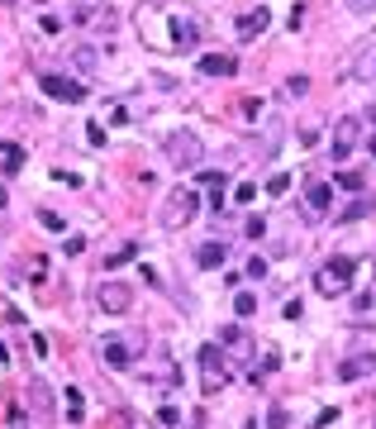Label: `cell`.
I'll list each match as a JSON object with an SVG mask.
<instances>
[{
  "label": "cell",
  "instance_id": "obj_4",
  "mask_svg": "<svg viewBox=\"0 0 376 429\" xmlns=\"http://www.w3.org/2000/svg\"><path fill=\"white\" fill-rule=\"evenodd\" d=\"M96 305H100L105 315H129L134 291H129L124 282H100V286H96Z\"/></svg>",
  "mask_w": 376,
  "mask_h": 429
},
{
  "label": "cell",
  "instance_id": "obj_16",
  "mask_svg": "<svg viewBox=\"0 0 376 429\" xmlns=\"http://www.w3.org/2000/svg\"><path fill=\"white\" fill-rule=\"evenodd\" d=\"M224 258H229L224 243H200V248H195V263H200V268H224Z\"/></svg>",
  "mask_w": 376,
  "mask_h": 429
},
{
  "label": "cell",
  "instance_id": "obj_36",
  "mask_svg": "<svg viewBox=\"0 0 376 429\" xmlns=\"http://www.w3.org/2000/svg\"><path fill=\"white\" fill-rule=\"evenodd\" d=\"M343 5H348V10H367L372 0H343Z\"/></svg>",
  "mask_w": 376,
  "mask_h": 429
},
{
  "label": "cell",
  "instance_id": "obj_22",
  "mask_svg": "<svg viewBox=\"0 0 376 429\" xmlns=\"http://www.w3.org/2000/svg\"><path fill=\"white\" fill-rule=\"evenodd\" d=\"M267 429H291V415H286V405H271V415H267Z\"/></svg>",
  "mask_w": 376,
  "mask_h": 429
},
{
  "label": "cell",
  "instance_id": "obj_25",
  "mask_svg": "<svg viewBox=\"0 0 376 429\" xmlns=\"http://www.w3.org/2000/svg\"><path fill=\"white\" fill-rule=\"evenodd\" d=\"M281 91H286V96H305V91H310V77H291Z\"/></svg>",
  "mask_w": 376,
  "mask_h": 429
},
{
  "label": "cell",
  "instance_id": "obj_31",
  "mask_svg": "<svg viewBox=\"0 0 376 429\" xmlns=\"http://www.w3.org/2000/svg\"><path fill=\"white\" fill-rule=\"evenodd\" d=\"M338 187H348V191H362V177H357V172H343V177H338Z\"/></svg>",
  "mask_w": 376,
  "mask_h": 429
},
{
  "label": "cell",
  "instance_id": "obj_1",
  "mask_svg": "<svg viewBox=\"0 0 376 429\" xmlns=\"http://www.w3.org/2000/svg\"><path fill=\"white\" fill-rule=\"evenodd\" d=\"M162 153H167V162H172V167H200V158H205V143H200V134H195V129H172V134L162 138Z\"/></svg>",
  "mask_w": 376,
  "mask_h": 429
},
{
  "label": "cell",
  "instance_id": "obj_32",
  "mask_svg": "<svg viewBox=\"0 0 376 429\" xmlns=\"http://www.w3.org/2000/svg\"><path fill=\"white\" fill-rule=\"evenodd\" d=\"M234 201H243V205H248V201H257V187H253V182H243V187H239V196H234Z\"/></svg>",
  "mask_w": 376,
  "mask_h": 429
},
{
  "label": "cell",
  "instance_id": "obj_29",
  "mask_svg": "<svg viewBox=\"0 0 376 429\" xmlns=\"http://www.w3.org/2000/svg\"><path fill=\"white\" fill-rule=\"evenodd\" d=\"M243 234H248V239H262V234H267V219H262V214H257V219H248V229H243Z\"/></svg>",
  "mask_w": 376,
  "mask_h": 429
},
{
  "label": "cell",
  "instance_id": "obj_10",
  "mask_svg": "<svg viewBox=\"0 0 376 429\" xmlns=\"http://www.w3.org/2000/svg\"><path fill=\"white\" fill-rule=\"evenodd\" d=\"M195 43H200V29H195V20H172V43H167V48L190 53Z\"/></svg>",
  "mask_w": 376,
  "mask_h": 429
},
{
  "label": "cell",
  "instance_id": "obj_18",
  "mask_svg": "<svg viewBox=\"0 0 376 429\" xmlns=\"http://www.w3.org/2000/svg\"><path fill=\"white\" fill-rule=\"evenodd\" d=\"M234 315H239V320H253V315H257V296L239 291V296H234Z\"/></svg>",
  "mask_w": 376,
  "mask_h": 429
},
{
  "label": "cell",
  "instance_id": "obj_8",
  "mask_svg": "<svg viewBox=\"0 0 376 429\" xmlns=\"http://www.w3.org/2000/svg\"><path fill=\"white\" fill-rule=\"evenodd\" d=\"M329 205H333V187H329V182H310V191H305V214L319 219V214H329Z\"/></svg>",
  "mask_w": 376,
  "mask_h": 429
},
{
  "label": "cell",
  "instance_id": "obj_14",
  "mask_svg": "<svg viewBox=\"0 0 376 429\" xmlns=\"http://www.w3.org/2000/svg\"><path fill=\"white\" fill-rule=\"evenodd\" d=\"M234 72H239V62H234V57H224V53L200 57V77H234Z\"/></svg>",
  "mask_w": 376,
  "mask_h": 429
},
{
  "label": "cell",
  "instance_id": "obj_24",
  "mask_svg": "<svg viewBox=\"0 0 376 429\" xmlns=\"http://www.w3.org/2000/svg\"><path fill=\"white\" fill-rule=\"evenodd\" d=\"M67 410H72V425H81V391L67 386Z\"/></svg>",
  "mask_w": 376,
  "mask_h": 429
},
{
  "label": "cell",
  "instance_id": "obj_15",
  "mask_svg": "<svg viewBox=\"0 0 376 429\" xmlns=\"http://www.w3.org/2000/svg\"><path fill=\"white\" fill-rule=\"evenodd\" d=\"M372 210H376L372 196H357V201H348V205L333 214V219H338V224H352V219H362V214H372Z\"/></svg>",
  "mask_w": 376,
  "mask_h": 429
},
{
  "label": "cell",
  "instance_id": "obj_35",
  "mask_svg": "<svg viewBox=\"0 0 376 429\" xmlns=\"http://www.w3.org/2000/svg\"><path fill=\"white\" fill-rule=\"evenodd\" d=\"M372 305H376V286H372V291H362V296H357V310H372Z\"/></svg>",
  "mask_w": 376,
  "mask_h": 429
},
{
  "label": "cell",
  "instance_id": "obj_19",
  "mask_svg": "<svg viewBox=\"0 0 376 429\" xmlns=\"http://www.w3.org/2000/svg\"><path fill=\"white\" fill-rule=\"evenodd\" d=\"M362 372H376V358H352V363H343V377H362Z\"/></svg>",
  "mask_w": 376,
  "mask_h": 429
},
{
  "label": "cell",
  "instance_id": "obj_5",
  "mask_svg": "<svg viewBox=\"0 0 376 429\" xmlns=\"http://www.w3.org/2000/svg\"><path fill=\"white\" fill-rule=\"evenodd\" d=\"M200 372H205V391H224V386H229V363H224V358H219V349L215 344H205V349H200Z\"/></svg>",
  "mask_w": 376,
  "mask_h": 429
},
{
  "label": "cell",
  "instance_id": "obj_21",
  "mask_svg": "<svg viewBox=\"0 0 376 429\" xmlns=\"http://www.w3.org/2000/svg\"><path fill=\"white\" fill-rule=\"evenodd\" d=\"M134 253H138V243H124V248H114V253L105 258V272H110V268H119V263H129Z\"/></svg>",
  "mask_w": 376,
  "mask_h": 429
},
{
  "label": "cell",
  "instance_id": "obj_11",
  "mask_svg": "<svg viewBox=\"0 0 376 429\" xmlns=\"http://www.w3.org/2000/svg\"><path fill=\"white\" fill-rule=\"evenodd\" d=\"M267 24H271V15L257 5V10H248V15H239V38L243 43H253L257 34H267Z\"/></svg>",
  "mask_w": 376,
  "mask_h": 429
},
{
  "label": "cell",
  "instance_id": "obj_6",
  "mask_svg": "<svg viewBox=\"0 0 376 429\" xmlns=\"http://www.w3.org/2000/svg\"><path fill=\"white\" fill-rule=\"evenodd\" d=\"M357 138H362V119H338V124H333V143H329L333 162L348 158L352 148H357Z\"/></svg>",
  "mask_w": 376,
  "mask_h": 429
},
{
  "label": "cell",
  "instance_id": "obj_27",
  "mask_svg": "<svg viewBox=\"0 0 376 429\" xmlns=\"http://www.w3.org/2000/svg\"><path fill=\"white\" fill-rule=\"evenodd\" d=\"M158 420H162V429H176V425H181V415H176L172 405H162V410H158Z\"/></svg>",
  "mask_w": 376,
  "mask_h": 429
},
{
  "label": "cell",
  "instance_id": "obj_7",
  "mask_svg": "<svg viewBox=\"0 0 376 429\" xmlns=\"http://www.w3.org/2000/svg\"><path fill=\"white\" fill-rule=\"evenodd\" d=\"M38 86H43V96H53V101H67V106L86 101V86H81V81H67V77H38Z\"/></svg>",
  "mask_w": 376,
  "mask_h": 429
},
{
  "label": "cell",
  "instance_id": "obj_28",
  "mask_svg": "<svg viewBox=\"0 0 376 429\" xmlns=\"http://www.w3.org/2000/svg\"><path fill=\"white\" fill-rule=\"evenodd\" d=\"M286 187H291V177H286V172H276V177L267 182V196H281Z\"/></svg>",
  "mask_w": 376,
  "mask_h": 429
},
{
  "label": "cell",
  "instance_id": "obj_38",
  "mask_svg": "<svg viewBox=\"0 0 376 429\" xmlns=\"http://www.w3.org/2000/svg\"><path fill=\"white\" fill-rule=\"evenodd\" d=\"M0 210H5V191H0Z\"/></svg>",
  "mask_w": 376,
  "mask_h": 429
},
{
  "label": "cell",
  "instance_id": "obj_20",
  "mask_svg": "<svg viewBox=\"0 0 376 429\" xmlns=\"http://www.w3.org/2000/svg\"><path fill=\"white\" fill-rule=\"evenodd\" d=\"M20 167H24V148H15V143H5V172L15 177Z\"/></svg>",
  "mask_w": 376,
  "mask_h": 429
},
{
  "label": "cell",
  "instance_id": "obj_30",
  "mask_svg": "<svg viewBox=\"0 0 376 429\" xmlns=\"http://www.w3.org/2000/svg\"><path fill=\"white\" fill-rule=\"evenodd\" d=\"M86 138H91V143H96V148H100V143H105V129H100V124H96V119H91V124H86Z\"/></svg>",
  "mask_w": 376,
  "mask_h": 429
},
{
  "label": "cell",
  "instance_id": "obj_34",
  "mask_svg": "<svg viewBox=\"0 0 376 429\" xmlns=\"http://www.w3.org/2000/svg\"><path fill=\"white\" fill-rule=\"evenodd\" d=\"M219 339H224V344H239V339H243L239 324H224V329H219Z\"/></svg>",
  "mask_w": 376,
  "mask_h": 429
},
{
  "label": "cell",
  "instance_id": "obj_3",
  "mask_svg": "<svg viewBox=\"0 0 376 429\" xmlns=\"http://www.w3.org/2000/svg\"><path fill=\"white\" fill-rule=\"evenodd\" d=\"M195 210H200V196H195V191L167 196V201H162V229H181V224H190Z\"/></svg>",
  "mask_w": 376,
  "mask_h": 429
},
{
  "label": "cell",
  "instance_id": "obj_17",
  "mask_svg": "<svg viewBox=\"0 0 376 429\" xmlns=\"http://www.w3.org/2000/svg\"><path fill=\"white\" fill-rule=\"evenodd\" d=\"M72 67H77V72H86V77H91V72L100 67V53H96L91 43H81V48H72Z\"/></svg>",
  "mask_w": 376,
  "mask_h": 429
},
{
  "label": "cell",
  "instance_id": "obj_13",
  "mask_svg": "<svg viewBox=\"0 0 376 429\" xmlns=\"http://www.w3.org/2000/svg\"><path fill=\"white\" fill-rule=\"evenodd\" d=\"M100 358H105L110 368H134V349H129L124 339H105V344H100Z\"/></svg>",
  "mask_w": 376,
  "mask_h": 429
},
{
  "label": "cell",
  "instance_id": "obj_12",
  "mask_svg": "<svg viewBox=\"0 0 376 429\" xmlns=\"http://www.w3.org/2000/svg\"><path fill=\"white\" fill-rule=\"evenodd\" d=\"M348 77H352V81H376V43H367V48H362V53L352 57Z\"/></svg>",
  "mask_w": 376,
  "mask_h": 429
},
{
  "label": "cell",
  "instance_id": "obj_37",
  "mask_svg": "<svg viewBox=\"0 0 376 429\" xmlns=\"http://www.w3.org/2000/svg\"><path fill=\"white\" fill-rule=\"evenodd\" d=\"M367 148H372V158H376V134H372V138H367Z\"/></svg>",
  "mask_w": 376,
  "mask_h": 429
},
{
  "label": "cell",
  "instance_id": "obj_26",
  "mask_svg": "<svg viewBox=\"0 0 376 429\" xmlns=\"http://www.w3.org/2000/svg\"><path fill=\"white\" fill-rule=\"evenodd\" d=\"M248 277H253V282H262V277H267V258H253V263H248Z\"/></svg>",
  "mask_w": 376,
  "mask_h": 429
},
{
  "label": "cell",
  "instance_id": "obj_33",
  "mask_svg": "<svg viewBox=\"0 0 376 429\" xmlns=\"http://www.w3.org/2000/svg\"><path fill=\"white\" fill-rule=\"evenodd\" d=\"M329 425H338V410H319V420H315V429H329Z\"/></svg>",
  "mask_w": 376,
  "mask_h": 429
},
{
  "label": "cell",
  "instance_id": "obj_23",
  "mask_svg": "<svg viewBox=\"0 0 376 429\" xmlns=\"http://www.w3.org/2000/svg\"><path fill=\"white\" fill-rule=\"evenodd\" d=\"M148 372L158 377V381H176V368H172V363H167V358H158V363H153V368H148Z\"/></svg>",
  "mask_w": 376,
  "mask_h": 429
},
{
  "label": "cell",
  "instance_id": "obj_2",
  "mask_svg": "<svg viewBox=\"0 0 376 429\" xmlns=\"http://www.w3.org/2000/svg\"><path fill=\"white\" fill-rule=\"evenodd\" d=\"M352 272H357V263H352V258H343V253H338V258H329V263L319 268V277H315L319 296H329V300H333V296H343V291L352 286Z\"/></svg>",
  "mask_w": 376,
  "mask_h": 429
},
{
  "label": "cell",
  "instance_id": "obj_9",
  "mask_svg": "<svg viewBox=\"0 0 376 429\" xmlns=\"http://www.w3.org/2000/svg\"><path fill=\"white\" fill-rule=\"evenodd\" d=\"M24 396H29V405H33V415H53V391H48V381L43 377H29V386H24Z\"/></svg>",
  "mask_w": 376,
  "mask_h": 429
}]
</instances>
